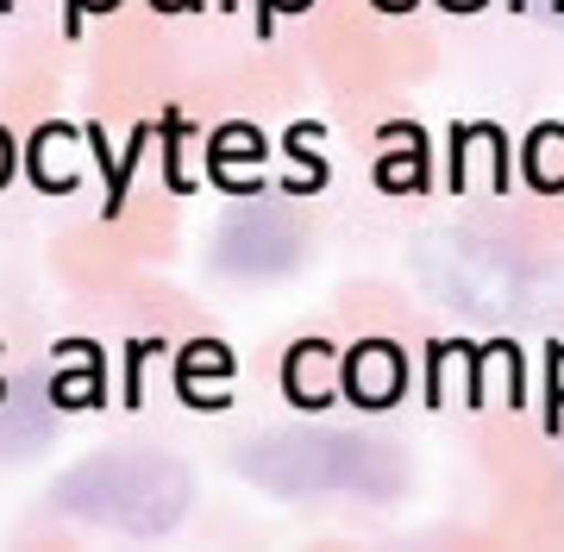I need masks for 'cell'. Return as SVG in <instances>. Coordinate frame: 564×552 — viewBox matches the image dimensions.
<instances>
[{
    "mask_svg": "<svg viewBox=\"0 0 564 552\" xmlns=\"http://www.w3.org/2000/svg\"><path fill=\"white\" fill-rule=\"evenodd\" d=\"M251 477L276 484V490H333V484H364L351 470H377V452L358 440H333V433H289V440H263L245 452Z\"/></svg>",
    "mask_w": 564,
    "mask_h": 552,
    "instance_id": "1",
    "label": "cell"
},
{
    "mask_svg": "<svg viewBox=\"0 0 564 552\" xmlns=\"http://www.w3.org/2000/svg\"><path fill=\"white\" fill-rule=\"evenodd\" d=\"M220 264L239 270V277H276V270L295 264L302 251V226L276 214V207H258V214H239V220L220 232Z\"/></svg>",
    "mask_w": 564,
    "mask_h": 552,
    "instance_id": "2",
    "label": "cell"
}]
</instances>
